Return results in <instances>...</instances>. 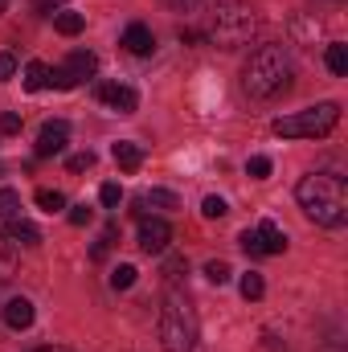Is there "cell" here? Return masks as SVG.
Listing matches in <instances>:
<instances>
[{
    "label": "cell",
    "mask_w": 348,
    "mask_h": 352,
    "mask_svg": "<svg viewBox=\"0 0 348 352\" xmlns=\"http://www.w3.org/2000/svg\"><path fill=\"white\" fill-rule=\"evenodd\" d=\"M299 197V209L316 221V226H345L348 221V188H345V176L336 173H307L295 188Z\"/></svg>",
    "instance_id": "1"
},
{
    "label": "cell",
    "mask_w": 348,
    "mask_h": 352,
    "mask_svg": "<svg viewBox=\"0 0 348 352\" xmlns=\"http://www.w3.org/2000/svg\"><path fill=\"white\" fill-rule=\"evenodd\" d=\"M291 58L283 45H259L242 66V90L250 98H274L291 87Z\"/></svg>",
    "instance_id": "2"
},
{
    "label": "cell",
    "mask_w": 348,
    "mask_h": 352,
    "mask_svg": "<svg viewBox=\"0 0 348 352\" xmlns=\"http://www.w3.org/2000/svg\"><path fill=\"white\" fill-rule=\"evenodd\" d=\"M156 332H160V349L164 352H193L197 349V311L188 303V295L168 283L164 299H160V320H156Z\"/></svg>",
    "instance_id": "3"
},
{
    "label": "cell",
    "mask_w": 348,
    "mask_h": 352,
    "mask_svg": "<svg viewBox=\"0 0 348 352\" xmlns=\"http://www.w3.org/2000/svg\"><path fill=\"white\" fill-rule=\"evenodd\" d=\"M254 29H259V12L250 4H242V0H226V4H217L209 12L205 37L213 45H221V50H238V45H246L254 37Z\"/></svg>",
    "instance_id": "4"
},
{
    "label": "cell",
    "mask_w": 348,
    "mask_h": 352,
    "mask_svg": "<svg viewBox=\"0 0 348 352\" xmlns=\"http://www.w3.org/2000/svg\"><path fill=\"white\" fill-rule=\"evenodd\" d=\"M340 123V102H316V107H303L295 115H283L270 123V131L279 140H324L332 135Z\"/></svg>",
    "instance_id": "5"
},
{
    "label": "cell",
    "mask_w": 348,
    "mask_h": 352,
    "mask_svg": "<svg viewBox=\"0 0 348 352\" xmlns=\"http://www.w3.org/2000/svg\"><path fill=\"white\" fill-rule=\"evenodd\" d=\"M94 70H98V58H94L90 50H74V54L66 58V66L50 70V87H58V90H74L78 82H87Z\"/></svg>",
    "instance_id": "6"
},
{
    "label": "cell",
    "mask_w": 348,
    "mask_h": 352,
    "mask_svg": "<svg viewBox=\"0 0 348 352\" xmlns=\"http://www.w3.org/2000/svg\"><path fill=\"white\" fill-rule=\"evenodd\" d=\"M238 242H242V250L254 254V258H274V254L287 250V234H283L274 221H262L259 230H246Z\"/></svg>",
    "instance_id": "7"
},
{
    "label": "cell",
    "mask_w": 348,
    "mask_h": 352,
    "mask_svg": "<svg viewBox=\"0 0 348 352\" xmlns=\"http://www.w3.org/2000/svg\"><path fill=\"white\" fill-rule=\"evenodd\" d=\"M94 98L107 102L115 115H135V107H140V94L127 87V82H98L94 87Z\"/></svg>",
    "instance_id": "8"
},
{
    "label": "cell",
    "mask_w": 348,
    "mask_h": 352,
    "mask_svg": "<svg viewBox=\"0 0 348 352\" xmlns=\"http://www.w3.org/2000/svg\"><path fill=\"white\" fill-rule=\"evenodd\" d=\"M66 144H70V127H66L62 119H50V123H41L33 152H37L41 160H50V156H62V152H66Z\"/></svg>",
    "instance_id": "9"
},
{
    "label": "cell",
    "mask_w": 348,
    "mask_h": 352,
    "mask_svg": "<svg viewBox=\"0 0 348 352\" xmlns=\"http://www.w3.org/2000/svg\"><path fill=\"white\" fill-rule=\"evenodd\" d=\"M173 242V226L164 217H140V250L144 254H164Z\"/></svg>",
    "instance_id": "10"
},
{
    "label": "cell",
    "mask_w": 348,
    "mask_h": 352,
    "mask_svg": "<svg viewBox=\"0 0 348 352\" xmlns=\"http://www.w3.org/2000/svg\"><path fill=\"white\" fill-rule=\"evenodd\" d=\"M33 320H37V311H33V303H29L25 295H12V299L4 303V324H8L12 332H25V328H33Z\"/></svg>",
    "instance_id": "11"
},
{
    "label": "cell",
    "mask_w": 348,
    "mask_h": 352,
    "mask_svg": "<svg viewBox=\"0 0 348 352\" xmlns=\"http://www.w3.org/2000/svg\"><path fill=\"white\" fill-rule=\"evenodd\" d=\"M123 50H127V54H135V58H148V54L156 50L152 29H148V25H140V21H135V25H127V29H123Z\"/></svg>",
    "instance_id": "12"
},
{
    "label": "cell",
    "mask_w": 348,
    "mask_h": 352,
    "mask_svg": "<svg viewBox=\"0 0 348 352\" xmlns=\"http://www.w3.org/2000/svg\"><path fill=\"white\" fill-rule=\"evenodd\" d=\"M4 238H8L12 246H25V250H37V246L45 242V238H41V230H37L33 221H25V217H12V221H8V234H4Z\"/></svg>",
    "instance_id": "13"
},
{
    "label": "cell",
    "mask_w": 348,
    "mask_h": 352,
    "mask_svg": "<svg viewBox=\"0 0 348 352\" xmlns=\"http://www.w3.org/2000/svg\"><path fill=\"white\" fill-rule=\"evenodd\" d=\"M111 156H115V164H119L123 173H135V168L144 164V144H131V140H119V144L111 148Z\"/></svg>",
    "instance_id": "14"
},
{
    "label": "cell",
    "mask_w": 348,
    "mask_h": 352,
    "mask_svg": "<svg viewBox=\"0 0 348 352\" xmlns=\"http://www.w3.org/2000/svg\"><path fill=\"white\" fill-rule=\"evenodd\" d=\"M54 29H58L62 37H78V33L87 29V16H83V12H70V8H58V12H54Z\"/></svg>",
    "instance_id": "15"
},
{
    "label": "cell",
    "mask_w": 348,
    "mask_h": 352,
    "mask_svg": "<svg viewBox=\"0 0 348 352\" xmlns=\"http://www.w3.org/2000/svg\"><path fill=\"white\" fill-rule=\"evenodd\" d=\"M140 209H180V197L168 192V188H148L140 197Z\"/></svg>",
    "instance_id": "16"
},
{
    "label": "cell",
    "mask_w": 348,
    "mask_h": 352,
    "mask_svg": "<svg viewBox=\"0 0 348 352\" xmlns=\"http://www.w3.org/2000/svg\"><path fill=\"white\" fill-rule=\"evenodd\" d=\"M324 62H328V70H332L336 78H345L348 74V45L345 41H332V45L324 50Z\"/></svg>",
    "instance_id": "17"
},
{
    "label": "cell",
    "mask_w": 348,
    "mask_h": 352,
    "mask_svg": "<svg viewBox=\"0 0 348 352\" xmlns=\"http://www.w3.org/2000/svg\"><path fill=\"white\" fill-rule=\"evenodd\" d=\"M45 87H50V66L45 62H29L25 66V90L37 94V90H45Z\"/></svg>",
    "instance_id": "18"
},
{
    "label": "cell",
    "mask_w": 348,
    "mask_h": 352,
    "mask_svg": "<svg viewBox=\"0 0 348 352\" xmlns=\"http://www.w3.org/2000/svg\"><path fill=\"white\" fill-rule=\"evenodd\" d=\"M21 217V192L17 188H0V221Z\"/></svg>",
    "instance_id": "19"
},
{
    "label": "cell",
    "mask_w": 348,
    "mask_h": 352,
    "mask_svg": "<svg viewBox=\"0 0 348 352\" xmlns=\"http://www.w3.org/2000/svg\"><path fill=\"white\" fill-rule=\"evenodd\" d=\"M37 205H41L45 213H62V209H66V197H62L58 188H37Z\"/></svg>",
    "instance_id": "20"
},
{
    "label": "cell",
    "mask_w": 348,
    "mask_h": 352,
    "mask_svg": "<svg viewBox=\"0 0 348 352\" xmlns=\"http://www.w3.org/2000/svg\"><path fill=\"white\" fill-rule=\"evenodd\" d=\"M12 270H17V246L0 234V278H8Z\"/></svg>",
    "instance_id": "21"
},
{
    "label": "cell",
    "mask_w": 348,
    "mask_h": 352,
    "mask_svg": "<svg viewBox=\"0 0 348 352\" xmlns=\"http://www.w3.org/2000/svg\"><path fill=\"white\" fill-rule=\"evenodd\" d=\"M131 283H135V266L119 263V266H115V270H111V287H115V291H127Z\"/></svg>",
    "instance_id": "22"
},
{
    "label": "cell",
    "mask_w": 348,
    "mask_h": 352,
    "mask_svg": "<svg viewBox=\"0 0 348 352\" xmlns=\"http://www.w3.org/2000/svg\"><path fill=\"white\" fill-rule=\"evenodd\" d=\"M262 291H266V283H262V274H242V299H262Z\"/></svg>",
    "instance_id": "23"
},
{
    "label": "cell",
    "mask_w": 348,
    "mask_h": 352,
    "mask_svg": "<svg viewBox=\"0 0 348 352\" xmlns=\"http://www.w3.org/2000/svg\"><path fill=\"white\" fill-rule=\"evenodd\" d=\"M98 201H102L107 209H119V201H123V188H119L115 180H107V184L98 188Z\"/></svg>",
    "instance_id": "24"
},
{
    "label": "cell",
    "mask_w": 348,
    "mask_h": 352,
    "mask_svg": "<svg viewBox=\"0 0 348 352\" xmlns=\"http://www.w3.org/2000/svg\"><path fill=\"white\" fill-rule=\"evenodd\" d=\"M201 213H205L209 221H217V217H226V213H230V205H226L221 197H205V201H201Z\"/></svg>",
    "instance_id": "25"
},
{
    "label": "cell",
    "mask_w": 348,
    "mask_h": 352,
    "mask_svg": "<svg viewBox=\"0 0 348 352\" xmlns=\"http://www.w3.org/2000/svg\"><path fill=\"white\" fill-rule=\"evenodd\" d=\"M230 263H205V278L213 283V287H221V283H230Z\"/></svg>",
    "instance_id": "26"
},
{
    "label": "cell",
    "mask_w": 348,
    "mask_h": 352,
    "mask_svg": "<svg viewBox=\"0 0 348 352\" xmlns=\"http://www.w3.org/2000/svg\"><path fill=\"white\" fill-rule=\"evenodd\" d=\"M246 173L254 176V180H266V176H270V160H266V156H250V160H246Z\"/></svg>",
    "instance_id": "27"
},
{
    "label": "cell",
    "mask_w": 348,
    "mask_h": 352,
    "mask_svg": "<svg viewBox=\"0 0 348 352\" xmlns=\"http://www.w3.org/2000/svg\"><path fill=\"white\" fill-rule=\"evenodd\" d=\"M66 168H70V173H87V168H94V152H78V156H70Z\"/></svg>",
    "instance_id": "28"
},
{
    "label": "cell",
    "mask_w": 348,
    "mask_h": 352,
    "mask_svg": "<svg viewBox=\"0 0 348 352\" xmlns=\"http://www.w3.org/2000/svg\"><path fill=\"white\" fill-rule=\"evenodd\" d=\"M66 217H70V226H90L94 209H90V205H70V213H66Z\"/></svg>",
    "instance_id": "29"
},
{
    "label": "cell",
    "mask_w": 348,
    "mask_h": 352,
    "mask_svg": "<svg viewBox=\"0 0 348 352\" xmlns=\"http://www.w3.org/2000/svg\"><path fill=\"white\" fill-rule=\"evenodd\" d=\"M21 131V115L17 111H4L0 115V135H17Z\"/></svg>",
    "instance_id": "30"
},
{
    "label": "cell",
    "mask_w": 348,
    "mask_h": 352,
    "mask_svg": "<svg viewBox=\"0 0 348 352\" xmlns=\"http://www.w3.org/2000/svg\"><path fill=\"white\" fill-rule=\"evenodd\" d=\"M12 74H17V54L4 50V54H0V82H8Z\"/></svg>",
    "instance_id": "31"
},
{
    "label": "cell",
    "mask_w": 348,
    "mask_h": 352,
    "mask_svg": "<svg viewBox=\"0 0 348 352\" xmlns=\"http://www.w3.org/2000/svg\"><path fill=\"white\" fill-rule=\"evenodd\" d=\"M184 254H173V258H168V263H164V274H168V283H176V278H180V270H184Z\"/></svg>",
    "instance_id": "32"
},
{
    "label": "cell",
    "mask_w": 348,
    "mask_h": 352,
    "mask_svg": "<svg viewBox=\"0 0 348 352\" xmlns=\"http://www.w3.org/2000/svg\"><path fill=\"white\" fill-rule=\"evenodd\" d=\"M164 4H168V8H176V12H193L201 0H164Z\"/></svg>",
    "instance_id": "33"
},
{
    "label": "cell",
    "mask_w": 348,
    "mask_h": 352,
    "mask_svg": "<svg viewBox=\"0 0 348 352\" xmlns=\"http://www.w3.org/2000/svg\"><path fill=\"white\" fill-rule=\"evenodd\" d=\"M62 0H37V12H58Z\"/></svg>",
    "instance_id": "34"
},
{
    "label": "cell",
    "mask_w": 348,
    "mask_h": 352,
    "mask_svg": "<svg viewBox=\"0 0 348 352\" xmlns=\"http://www.w3.org/2000/svg\"><path fill=\"white\" fill-rule=\"evenodd\" d=\"M4 303H8V295H4V283H0V320H4Z\"/></svg>",
    "instance_id": "35"
},
{
    "label": "cell",
    "mask_w": 348,
    "mask_h": 352,
    "mask_svg": "<svg viewBox=\"0 0 348 352\" xmlns=\"http://www.w3.org/2000/svg\"><path fill=\"white\" fill-rule=\"evenodd\" d=\"M4 4H8V0H0V12H4Z\"/></svg>",
    "instance_id": "36"
},
{
    "label": "cell",
    "mask_w": 348,
    "mask_h": 352,
    "mask_svg": "<svg viewBox=\"0 0 348 352\" xmlns=\"http://www.w3.org/2000/svg\"><path fill=\"white\" fill-rule=\"evenodd\" d=\"M33 352H45V349H33Z\"/></svg>",
    "instance_id": "37"
},
{
    "label": "cell",
    "mask_w": 348,
    "mask_h": 352,
    "mask_svg": "<svg viewBox=\"0 0 348 352\" xmlns=\"http://www.w3.org/2000/svg\"><path fill=\"white\" fill-rule=\"evenodd\" d=\"M45 352H58V349H45Z\"/></svg>",
    "instance_id": "38"
}]
</instances>
